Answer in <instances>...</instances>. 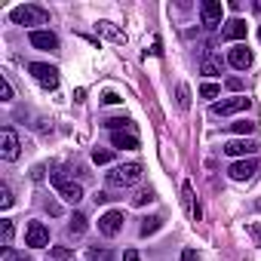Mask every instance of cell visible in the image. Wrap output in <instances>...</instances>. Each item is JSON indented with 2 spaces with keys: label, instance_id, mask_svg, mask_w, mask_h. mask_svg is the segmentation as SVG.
Listing matches in <instances>:
<instances>
[{
  "label": "cell",
  "instance_id": "cell-34",
  "mask_svg": "<svg viewBox=\"0 0 261 261\" xmlns=\"http://www.w3.org/2000/svg\"><path fill=\"white\" fill-rule=\"evenodd\" d=\"M4 261H31V258H28V255H19V252H7Z\"/></svg>",
  "mask_w": 261,
  "mask_h": 261
},
{
  "label": "cell",
  "instance_id": "cell-38",
  "mask_svg": "<svg viewBox=\"0 0 261 261\" xmlns=\"http://www.w3.org/2000/svg\"><path fill=\"white\" fill-rule=\"evenodd\" d=\"M255 209H258V212H261V200H255Z\"/></svg>",
  "mask_w": 261,
  "mask_h": 261
},
{
  "label": "cell",
  "instance_id": "cell-18",
  "mask_svg": "<svg viewBox=\"0 0 261 261\" xmlns=\"http://www.w3.org/2000/svg\"><path fill=\"white\" fill-rule=\"evenodd\" d=\"M68 230H71V237H80V233L86 230V215H80V212H74V218H71V224H68Z\"/></svg>",
  "mask_w": 261,
  "mask_h": 261
},
{
  "label": "cell",
  "instance_id": "cell-24",
  "mask_svg": "<svg viewBox=\"0 0 261 261\" xmlns=\"http://www.w3.org/2000/svg\"><path fill=\"white\" fill-rule=\"evenodd\" d=\"M13 206V191L7 185H0V209H10Z\"/></svg>",
  "mask_w": 261,
  "mask_h": 261
},
{
  "label": "cell",
  "instance_id": "cell-37",
  "mask_svg": "<svg viewBox=\"0 0 261 261\" xmlns=\"http://www.w3.org/2000/svg\"><path fill=\"white\" fill-rule=\"evenodd\" d=\"M108 200H111V194H105V191L95 194V203H108Z\"/></svg>",
  "mask_w": 261,
  "mask_h": 261
},
{
  "label": "cell",
  "instance_id": "cell-21",
  "mask_svg": "<svg viewBox=\"0 0 261 261\" xmlns=\"http://www.w3.org/2000/svg\"><path fill=\"white\" fill-rule=\"evenodd\" d=\"M200 71H203L206 77H215V74H221V62H215V59H206Z\"/></svg>",
  "mask_w": 261,
  "mask_h": 261
},
{
  "label": "cell",
  "instance_id": "cell-27",
  "mask_svg": "<svg viewBox=\"0 0 261 261\" xmlns=\"http://www.w3.org/2000/svg\"><path fill=\"white\" fill-rule=\"evenodd\" d=\"M218 92H221V89H218L215 83H203V86H200V95H203V98H215Z\"/></svg>",
  "mask_w": 261,
  "mask_h": 261
},
{
  "label": "cell",
  "instance_id": "cell-13",
  "mask_svg": "<svg viewBox=\"0 0 261 261\" xmlns=\"http://www.w3.org/2000/svg\"><path fill=\"white\" fill-rule=\"evenodd\" d=\"M28 40H31V46H37V49H59V37H56L53 31H31Z\"/></svg>",
  "mask_w": 261,
  "mask_h": 261
},
{
  "label": "cell",
  "instance_id": "cell-6",
  "mask_svg": "<svg viewBox=\"0 0 261 261\" xmlns=\"http://www.w3.org/2000/svg\"><path fill=\"white\" fill-rule=\"evenodd\" d=\"M25 246H31V249L49 246V230H46L43 221H31V224H28V230H25Z\"/></svg>",
  "mask_w": 261,
  "mask_h": 261
},
{
  "label": "cell",
  "instance_id": "cell-14",
  "mask_svg": "<svg viewBox=\"0 0 261 261\" xmlns=\"http://www.w3.org/2000/svg\"><path fill=\"white\" fill-rule=\"evenodd\" d=\"M246 37V22L243 19H230V22H224V28H221V40H243Z\"/></svg>",
  "mask_w": 261,
  "mask_h": 261
},
{
  "label": "cell",
  "instance_id": "cell-12",
  "mask_svg": "<svg viewBox=\"0 0 261 261\" xmlns=\"http://www.w3.org/2000/svg\"><path fill=\"white\" fill-rule=\"evenodd\" d=\"M227 62L237 68V71H246L249 65H252V53H249V46H243V43H237L230 53H227Z\"/></svg>",
  "mask_w": 261,
  "mask_h": 261
},
{
  "label": "cell",
  "instance_id": "cell-25",
  "mask_svg": "<svg viewBox=\"0 0 261 261\" xmlns=\"http://www.w3.org/2000/svg\"><path fill=\"white\" fill-rule=\"evenodd\" d=\"M0 230H4V246H10L13 243V221L4 218V221H0Z\"/></svg>",
  "mask_w": 261,
  "mask_h": 261
},
{
  "label": "cell",
  "instance_id": "cell-36",
  "mask_svg": "<svg viewBox=\"0 0 261 261\" xmlns=\"http://www.w3.org/2000/svg\"><path fill=\"white\" fill-rule=\"evenodd\" d=\"M227 86H230V89H243V80H240V77H230Z\"/></svg>",
  "mask_w": 261,
  "mask_h": 261
},
{
  "label": "cell",
  "instance_id": "cell-23",
  "mask_svg": "<svg viewBox=\"0 0 261 261\" xmlns=\"http://www.w3.org/2000/svg\"><path fill=\"white\" fill-rule=\"evenodd\" d=\"M105 126L108 129H114V133H120V129H126V126H133L126 117H111V120H105Z\"/></svg>",
  "mask_w": 261,
  "mask_h": 261
},
{
  "label": "cell",
  "instance_id": "cell-5",
  "mask_svg": "<svg viewBox=\"0 0 261 261\" xmlns=\"http://www.w3.org/2000/svg\"><path fill=\"white\" fill-rule=\"evenodd\" d=\"M19 154H22V142H19V136L13 133V129L7 126L4 133H0V157L4 160H19Z\"/></svg>",
  "mask_w": 261,
  "mask_h": 261
},
{
  "label": "cell",
  "instance_id": "cell-16",
  "mask_svg": "<svg viewBox=\"0 0 261 261\" xmlns=\"http://www.w3.org/2000/svg\"><path fill=\"white\" fill-rule=\"evenodd\" d=\"M181 197H185V203H188V209H191V218L194 221H200V206L194 203V188L185 181V188H181Z\"/></svg>",
  "mask_w": 261,
  "mask_h": 261
},
{
  "label": "cell",
  "instance_id": "cell-9",
  "mask_svg": "<svg viewBox=\"0 0 261 261\" xmlns=\"http://www.w3.org/2000/svg\"><path fill=\"white\" fill-rule=\"evenodd\" d=\"M221 13H224L221 0H203L200 16H203V25H206V28H218V25H221Z\"/></svg>",
  "mask_w": 261,
  "mask_h": 261
},
{
  "label": "cell",
  "instance_id": "cell-3",
  "mask_svg": "<svg viewBox=\"0 0 261 261\" xmlns=\"http://www.w3.org/2000/svg\"><path fill=\"white\" fill-rule=\"evenodd\" d=\"M49 181L59 188V194H62V200H65V203H71V206H74V203H80V200H83V188H80V185H74V181H68V178H65V172H49Z\"/></svg>",
  "mask_w": 261,
  "mask_h": 261
},
{
  "label": "cell",
  "instance_id": "cell-32",
  "mask_svg": "<svg viewBox=\"0 0 261 261\" xmlns=\"http://www.w3.org/2000/svg\"><path fill=\"white\" fill-rule=\"evenodd\" d=\"M123 261H142V255H139L136 249H126V252H123Z\"/></svg>",
  "mask_w": 261,
  "mask_h": 261
},
{
  "label": "cell",
  "instance_id": "cell-20",
  "mask_svg": "<svg viewBox=\"0 0 261 261\" xmlns=\"http://www.w3.org/2000/svg\"><path fill=\"white\" fill-rule=\"evenodd\" d=\"M230 129H233V133H240V136H249V133H255V123H249V120H237V123H230Z\"/></svg>",
  "mask_w": 261,
  "mask_h": 261
},
{
  "label": "cell",
  "instance_id": "cell-35",
  "mask_svg": "<svg viewBox=\"0 0 261 261\" xmlns=\"http://www.w3.org/2000/svg\"><path fill=\"white\" fill-rule=\"evenodd\" d=\"M181 261H197V252H194V249H185V252H181Z\"/></svg>",
  "mask_w": 261,
  "mask_h": 261
},
{
  "label": "cell",
  "instance_id": "cell-17",
  "mask_svg": "<svg viewBox=\"0 0 261 261\" xmlns=\"http://www.w3.org/2000/svg\"><path fill=\"white\" fill-rule=\"evenodd\" d=\"M98 31H101L105 37H111L114 43H126V34H123V31H117L111 22H98Z\"/></svg>",
  "mask_w": 261,
  "mask_h": 261
},
{
  "label": "cell",
  "instance_id": "cell-33",
  "mask_svg": "<svg viewBox=\"0 0 261 261\" xmlns=\"http://www.w3.org/2000/svg\"><path fill=\"white\" fill-rule=\"evenodd\" d=\"M101 101H105V105H117V101H120V95H117V92H105V95H101Z\"/></svg>",
  "mask_w": 261,
  "mask_h": 261
},
{
  "label": "cell",
  "instance_id": "cell-22",
  "mask_svg": "<svg viewBox=\"0 0 261 261\" xmlns=\"http://www.w3.org/2000/svg\"><path fill=\"white\" fill-rule=\"evenodd\" d=\"M89 261H114L111 249H89Z\"/></svg>",
  "mask_w": 261,
  "mask_h": 261
},
{
  "label": "cell",
  "instance_id": "cell-28",
  "mask_svg": "<svg viewBox=\"0 0 261 261\" xmlns=\"http://www.w3.org/2000/svg\"><path fill=\"white\" fill-rule=\"evenodd\" d=\"M178 108H191V89L178 86Z\"/></svg>",
  "mask_w": 261,
  "mask_h": 261
},
{
  "label": "cell",
  "instance_id": "cell-4",
  "mask_svg": "<svg viewBox=\"0 0 261 261\" xmlns=\"http://www.w3.org/2000/svg\"><path fill=\"white\" fill-rule=\"evenodd\" d=\"M28 71H31V77H34L40 86H46V89H56V86H59V71H56L53 65L31 62V65H28Z\"/></svg>",
  "mask_w": 261,
  "mask_h": 261
},
{
  "label": "cell",
  "instance_id": "cell-11",
  "mask_svg": "<svg viewBox=\"0 0 261 261\" xmlns=\"http://www.w3.org/2000/svg\"><path fill=\"white\" fill-rule=\"evenodd\" d=\"M255 148H258V145L249 142V139H233V142L224 145V154H227V157H252Z\"/></svg>",
  "mask_w": 261,
  "mask_h": 261
},
{
  "label": "cell",
  "instance_id": "cell-31",
  "mask_svg": "<svg viewBox=\"0 0 261 261\" xmlns=\"http://www.w3.org/2000/svg\"><path fill=\"white\" fill-rule=\"evenodd\" d=\"M92 160H95V163H108V160H111V151H98V148H95V151H92Z\"/></svg>",
  "mask_w": 261,
  "mask_h": 261
},
{
  "label": "cell",
  "instance_id": "cell-29",
  "mask_svg": "<svg viewBox=\"0 0 261 261\" xmlns=\"http://www.w3.org/2000/svg\"><path fill=\"white\" fill-rule=\"evenodd\" d=\"M151 200H154V191H139V194L133 197L136 206H145V203H151Z\"/></svg>",
  "mask_w": 261,
  "mask_h": 261
},
{
  "label": "cell",
  "instance_id": "cell-39",
  "mask_svg": "<svg viewBox=\"0 0 261 261\" xmlns=\"http://www.w3.org/2000/svg\"><path fill=\"white\" fill-rule=\"evenodd\" d=\"M258 37H261V28H258Z\"/></svg>",
  "mask_w": 261,
  "mask_h": 261
},
{
  "label": "cell",
  "instance_id": "cell-1",
  "mask_svg": "<svg viewBox=\"0 0 261 261\" xmlns=\"http://www.w3.org/2000/svg\"><path fill=\"white\" fill-rule=\"evenodd\" d=\"M108 181L117 185V188H133L142 181V166L139 163H123V166H114L108 172Z\"/></svg>",
  "mask_w": 261,
  "mask_h": 261
},
{
  "label": "cell",
  "instance_id": "cell-2",
  "mask_svg": "<svg viewBox=\"0 0 261 261\" xmlns=\"http://www.w3.org/2000/svg\"><path fill=\"white\" fill-rule=\"evenodd\" d=\"M10 19L16 25H46L49 22V13L43 7H34V4H25V7H16L10 13Z\"/></svg>",
  "mask_w": 261,
  "mask_h": 261
},
{
  "label": "cell",
  "instance_id": "cell-15",
  "mask_svg": "<svg viewBox=\"0 0 261 261\" xmlns=\"http://www.w3.org/2000/svg\"><path fill=\"white\" fill-rule=\"evenodd\" d=\"M111 145H114V148H120V151H136V148H139V139H136V136L114 133V136H111Z\"/></svg>",
  "mask_w": 261,
  "mask_h": 261
},
{
  "label": "cell",
  "instance_id": "cell-8",
  "mask_svg": "<svg viewBox=\"0 0 261 261\" xmlns=\"http://www.w3.org/2000/svg\"><path fill=\"white\" fill-rule=\"evenodd\" d=\"M123 212L120 209H111V212H105L101 218H98V230L105 233V237H117L120 230H123Z\"/></svg>",
  "mask_w": 261,
  "mask_h": 261
},
{
  "label": "cell",
  "instance_id": "cell-30",
  "mask_svg": "<svg viewBox=\"0 0 261 261\" xmlns=\"http://www.w3.org/2000/svg\"><path fill=\"white\" fill-rule=\"evenodd\" d=\"M71 255H74V252H71L68 246H56V249H53V258H56V261H68Z\"/></svg>",
  "mask_w": 261,
  "mask_h": 261
},
{
  "label": "cell",
  "instance_id": "cell-19",
  "mask_svg": "<svg viewBox=\"0 0 261 261\" xmlns=\"http://www.w3.org/2000/svg\"><path fill=\"white\" fill-rule=\"evenodd\" d=\"M160 227H163V218H160V215L145 218V224H142V237H151V233H157Z\"/></svg>",
  "mask_w": 261,
  "mask_h": 261
},
{
  "label": "cell",
  "instance_id": "cell-26",
  "mask_svg": "<svg viewBox=\"0 0 261 261\" xmlns=\"http://www.w3.org/2000/svg\"><path fill=\"white\" fill-rule=\"evenodd\" d=\"M0 98H4V101H10V98H13V86H10V80H7V77H0Z\"/></svg>",
  "mask_w": 261,
  "mask_h": 261
},
{
  "label": "cell",
  "instance_id": "cell-7",
  "mask_svg": "<svg viewBox=\"0 0 261 261\" xmlns=\"http://www.w3.org/2000/svg\"><path fill=\"white\" fill-rule=\"evenodd\" d=\"M249 108V98L246 95H237V98H224V101H215L212 105V114L215 117H230V114H240Z\"/></svg>",
  "mask_w": 261,
  "mask_h": 261
},
{
  "label": "cell",
  "instance_id": "cell-10",
  "mask_svg": "<svg viewBox=\"0 0 261 261\" xmlns=\"http://www.w3.org/2000/svg\"><path fill=\"white\" fill-rule=\"evenodd\" d=\"M255 172H258V163H255L252 157H246V160H237V163H230V169H227V175H230L233 181H249Z\"/></svg>",
  "mask_w": 261,
  "mask_h": 261
}]
</instances>
